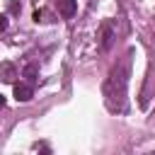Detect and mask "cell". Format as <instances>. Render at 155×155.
<instances>
[{
	"label": "cell",
	"mask_w": 155,
	"mask_h": 155,
	"mask_svg": "<svg viewBox=\"0 0 155 155\" xmlns=\"http://www.w3.org/2000/svg\"><path fill=\"white\" fill-rule=\"evenodd\" d=\"M114 44V22L104 19L99 27V51H109Z\"/></svg>",
	"instance_id": "2"
},
{
	"label": "cell",
	"mask_w": 155,
	"mask_h": 155,
	"mask_svg": "<svg viewBox=\"0 0 155 155\" xmlns=\"http://www.w3.org/2000/svg\"><path fill=\"white\" fill-rule=\"evenodd\" d=\"M56 7H58V15L68 19L78 12V0H56Z\"/></svg>",
	"instance_id": "4"
},
{
	"label": "cell",
	"mask_w": 155,
	"mask_h": 155,
	"mask_svg": "<svg viewBox=\"0 0 155 155\" xmlns=\"http://www.w3.org/2000/svg\"><path fill=\"white\" fill-rule=\"evenodd\" d=\"M128 75H131V51L126 53V58L121 63H116L104 82V97L107 104L111 109H121V102L126 97V85H128Z\"/></svg>",
	"instance_id": "1"
},
{
	"label": "cell",
	"mask_w": 155,
	"mask_h": 155,
	"mask_svg": "<svg viewBox=\"0 0 155 155\" xmlns=\"http://www.w3.org/2000/svg\"><path fill=\"white\" fill-rule=\"evenodd\" d=\"M7 29V15H0V34Z\"/></svg>",
	"instance_id": "7"
},
{
	"label": "cell",
	"mask_w": 155,
	"mask_h": 155,
	"mask_svg": "<svg viewBox=\"0 0 155 155\" xmlns=\"http://www.w3.org/2000/svg\"><path fill=\"white\" fill-rule=\"evenodd\" d=\"M31 97H34L31 82H15V99L17 102H29Z\"/></svg>",
	"instance_id": "3"
},
{
	"label": "cell",
	"mask_w": 155,
	"mask_h": 155,
	"mask_svg": "<svg viewBox=\"0 0 155 155\" xmlns=\"http://www.w3.org/2000/svg\"><path fill=\"white\" fill-rule=\"evenodd\" d=\"M22 75L27 78V82H36V78H39V65H34V63H29V65H24V70H22Z\"/></svg>",
	"instance_id": "6"
},
{
	"label": "cell",
	"mask_w": 155,
	"mask_h": 155,
	"mask_svg": "<svg viewBox=\"0 0 155 155\" xmlns=\"http://www.w3.org/2000/svg\"><path fill=\"white\" fill-rule=\"evenodd\" d=\"M0 78H2L5 82H15V78H17V68H15L10 61L0 63Z\"/></svg>",
	"instance_id": "5"
},
{
	"label": "cell",
	"mask_w": 155,
	"mask_h": 155,
	"mask_svg": "<svg viewBox=\"0 0 155 155\" xmlns=\"http://www.w3.org/2000/svg\"><path fill=\"white\" fill-rule=\"evenodd\" d=\"M5 107V94H0V109Z\"/></svg>",
	"instance_id": "9"
},
{
	"label": "cell",
	"mask_w": 155,
	"mask_h": 155,
	"mask_svg": "<svg viewBox=\"0 0 155 155\" xmlns=\"http://www.w3.org/2000/svg\"><path fill=\"white\" fill-rule=\"evenodd\" d=\"M10 12H19V5L17 2H10Z\"/></svg>",
	"instance_id": "8"
}]
</instances>
